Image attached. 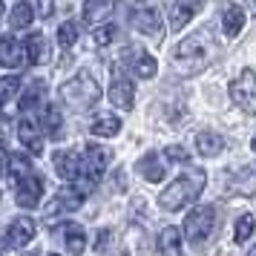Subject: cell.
I'll return each mask as SVG.
<instances>
[{
    "instance_id": "obj_34",
    "label": "cell",
    "mask_w": 256,
    "mask_h": 256,
    "mask_svg": "<svg viewBox=\"0 0 256 256\" xmlns=\"http://www.w3.org/2000/svg\"><path fill=\"white\" fill-rule=\"evenodd\" d=\"M164 156H167V158H173V162H187V150L184 147H167V152H164Z\"/></svg>"
},
{
    "instance_id": "obj_29",
    "label": "cell",
    "mask_w": 256,
    "mask_h": 256,
    "mask_svg": "<svg viewBox=\"0 0 256 256\" xmlns=\"http://www.w3.org/2000/svg\"><path fill=\"white\" fill-rule=\"evenodd\" d=\"M18 90H20V75H6L0 81V104L12 101L14 95H18Z\"/></svg>"
},
{
    "instance_id": "obj_5",
    "label": "cell",
    "mask_w": 256,
    "mask_h": 256,
    "mask_svg": "<svg viewBox=\"0 0 256 256\" xmlns=\"http://www.w3.org/2000/svg\"><path fill=\"white\" fill-rule=\"evenodd\" d=\"M216 228V208L213 204H204V208H196L193 213H187L184 219V236L190 242L202 244Z\"/></svg>"
},
{
    "instance_id": "obj_25",
    "label": "cell",
    "mask_w": 256,
    "mask_h": 256,
    "mask_svg": "<svg viewBox=\"0 0 256 256\" xmlns=\"http://www.w3.org/2000/svg\"><path fill=\"white\" fill-rule=\"evenodd\" d=\"M222 26H224V35H228V38L239 35V32H242V26H244L242 6H228V9H224V18H222Z\"/></svg>"
},
{
    "instance_id": "obj_1",
    "label": "cell",
    "mask_w": 256,
    "mask_h": 256,
    "mask_svg": "<svg viewBox=\"0 0 256 256\" xmlns=\"http://www.w3.org/2000/svg\"><path fill=\"white\" fill-rule=\"evenodd\" d=\"M204 182H208L204 170H198V167H187L184 173L178 176L173 184L158 196V208L167 210V213H176V210L187 208L190 202H196V196L202 193Z\"/></svg>"
},
{
    "instance_id": "obj_12",
    "label": "cell",
    "mask_w": 256,
    "mask_h": 256,
    "mask_svg": "<svg viewBox=\"0 0 256 256\" xmlns=\"http://www.w3.org/2000/svg\"><path fill=\"white\" fill-rule=\"evenodd\" d=\"M52 162H55V170H58L60 178H66V182H78V176H81V164H84V156H78L75 150H58Z\"/></svg>"
},
{
    "instance_id": "obj_2",
    "label": "cell",
    "mask_w": 256,
    "mask_h": 256,
    "mask_svg": "<svg viewBox=\"0 0 256 256\" xmlns=\"http://www.w3.org/2000/svg\"><path fill=\"white\" fill-rule=\"evenodd\" d=\"M210 38L204 32H198V35H190L187 40H182L173 52V64L176 70H182L184 75H196L208 66V58H210Z\"/></svg>"
},
{
    "instance_id": "obj_15",
    "label": "cell",
    "mask_w": 256,
    "mask_h": 256,
    "mask_svg": "<svg viewBox=\"0 0 256 256\" xmlns=\"http://www.w3.org/2000/svg\"><path fill=\"white\" fill-rule=\"evenodd\" d=\"M24 58H29V52L20 40H14V38H0V66H20Z\"/></svg>"
},
{
    "instance_id": "obj_40",
    "label": "cell",
    "mask_w": 256,
    "mask_h": 256,
    "mask_svg": "<svg viewBox=\"0 0 256 256\" xmlns=\"http://www.w3.org/2000/svg\"><path fill=\"white\" fill-rule=\"evenodd\" d=\"M250 256H256V248H254V250H250Z\"/></svg>"
},
{
    "instance_id": "obj_38",
    "label": "cell",
    "mask_w": 256,
    "mask_h": 256,
    "mask_svg": "<svg viewBox=\"0 0 256 256\" xmlns=\"http://www.w3.org/2000/svg\"><path fill=\"white\" fill-rule=\"evenodd\" d=\"M250 147H254V150H256V138H254V141H250Z\"/></svg>"
},
{
    "instance_id": "obj_36",
    "label": "cell",
    "mask_w": 256,
    "mask_h": 256,
    "mask_svg": "<svg viewBox=\"0 0 256 256\" xmlns=\"http://www.w3.org/2000/svg\"><path fill=\"white\" fill-rule=\"evenodd\" d=\"M6 173H9V152L0 147V178H3Z\"/></svg>"
},
{
    "instance_id": "obj_30",
    "label": "cell",
    "mask_w": 256,
    "mask_h": 256,
    "mask_svg": "<svg viewBox=\"0 0 256 256\" xmlns=\"http://www.w3.org/2000/svg\"><path fill=\"white\" fill-rule=\"evenodd\" d=\"M75 40H78V24H72V20L60 24V29H58V44H60V46L72 49V46H75Z\"/></svg>"
},
{
    "instance_id": "obj_28",
    "label": "cell",
    "mask_w": 256,
    "mask_h": 256,
    "mask_svg": "<svg viewBox=\"0 0 256 256\" xmlns=\"http://www.w3.org/2000/svg\"><path fill=\"white\" fill-rule=\"evenodd\" d=\"M44 92H46L44 81H35V84H32V86H29V90L24 92V98H20V110H32L35 104H40Z\"/></svg>"
},
{
    "instance_id": "obj_26",
    "label": "cell",
    "mask_w": 256,
    "mask_h": 256,
    "mask_svg": "<svg viewBox=\"0 0 256 256\" xmlns=\"http://www.w3.org/2000/svg\"><path fill=\"white\" fill-rule=\"evenodd\" d=\"M230 190L242 193V196H250L256 190V170H239V173L230 178Z\"/></svg>"
},
{
    "instance_id": "obj_27",
    "label": "cell",
    "mask_w": 256,
    "mask_h": 256,
    "mask_svg": "<svg viewBox=\"0 0 256 256\" xmlns=\"http://www.w3.org/2000/svg\"><path fill=\"white\" fill-rule=\"evenodd\" d=\"M254 230H256V219L248 213V216H242V219L236 222V230H233V239L239 244H244L250 236H254Z\"/></svg>"
},
{
    "instance_id": "obj_16",
    "label": "cell",
    "mask_w": 256,
    "mask_h": 256,
    "mask_svg": "<svg viewBox=\"0 0 256 256\" xmlns=\"http://www.w3.org/2000/svg\"><path fill=\"white\" fill-rule=\"evenodd\" d=\"M138 173L147 178V182H152V184H158L164 176H167V162H164L158 152H147L144 158H138Z\"/></svg>"
},
{
    "instance_id": "obj_22",
    "label": "cell",
    "mask_w": 256,
    "mask_h": 256,
    "mask_svg": "<svg viewBox=\"0 0 256 256\" xmlns=\"http://www.w3.org/2000/svg\"><path fill=\"white\" fill-rule=\"evenodd\" d=\"M158 250L162 256H182V230L178 228H164L158 236Z\"/></svg>"
},
{
    "instance_id": "obj_37",
    "label": "cell",
    "mask_w": 256,
    "mask_h": 256,
    "mask_svg": "<svg viewBox=\"0 0 256 256\" xmlns=\"http://www.w3.org/2000/svg\"><path fill=\"white\" fill-rule=\"evenodd\" d=\"M106 239H110V230H101V233H98V239H95V250H104Z\"/></svg>"
},
{
    "instance_id": "obj_8",
    "label": "cell",
    "mask_w": 256,
    "mask_h": 256,
    "mask_svg": "<svg viewBox=\"0 0 256 256\" xmlns=\"http://www.w3.org/2000/svg\"><path fill=\"white\" fill-rule=\"evenodd\" d=\"M110 101L118 110H132L136 106V84L130 75H124L121 70L112 72V81H110Z\"/></svg>"
},
{
    "instance_id": "obj_4",
    "label": "cell",
    "mask_w": 256,
    "mask_h": 256,
    "mask_svg": "<svg viewBox=\"0 0 256 256\" xmlns=\"http://www.w3.org/2000/svg\"><path fill=\"white\" fill-rule=\"evenodd\" d=\"M112 158V152L101 147V144H86V150H84V164H81V176H78V182H81V190L84 193H90L98 182H101V176H104L106 164Z\"/></svg>"
},
{
    "instance_id": "obj_35",
    "label": "cell",
    "mask_w": 256,
    "mask_h": 256,
    "mask_svg": "<svg viewBox=\"0 0 256 256\" xmlns=\"http://www.w3.org/2000/svg\"><path fill=\"white\" fill-rule=\"evenodd\" d=\"M35 6H38V14L40 18H49L52 14V0H38Z\"/></svg>"
},
{
    "instance_id": "obj_41",
    "label": "cell",
    "mask_w": 256,
    "mask_h": 256,
    "mask_svg": "<svg viewBox=\"0 0 256 256\" xmlns=\"http://www.w3.org/2000/svg\"><path fill=\"white\" fill-rule=\"evenodd\" d=\"M118 256H127V254H118Z\"/></svg>"
},
{
    "instance_id": "obj_42",
    "label": "cell",
    "mask_w": 256,
    "mask_h": 256,
    "mask_svg": "<svg viewBox=\"0 0 256 256\" xmlns=\"http://www.w3.org/2000/svg\"><path fill=\"white\" fill-rule=\"evenodd\" d=\"M49 256H55V254H49Z\"/></svg>"
},
{
    "instance_id": "obj_32",
    "label": "cell",
    "mask_w": 256,
    "mask_h": 256,
    "mask_svg": "<svg viewBox=\"0 0 256 256\" xmlns=\"http://www.w3.org/2000/svg\"><path fill=\"white\" fill-rule=\"evenodd\" d=\"M44 130H46L49 136H58L60 132V112L55 106H46L44 110Z\"/></svg>"
},
{
    "instance_id": "obj_10",
    "label": "cell",
    "mask_w": 256,
    "mask_h": 256,
    "mask_svg": "<svg viewBox=\"0 0 256 256\" xmlns=\"http://www.w3.org/2000/svg\"><path fill=\"white\" fill-rule=\"evenodd\" d=\"M14 198H18V204L20 208H35L38 202H40V196H44V178L35 173H26L18 178V184H14Z\"/></svg>"
},
{
    "instance_id": "obj_39",
    "label": "cell",
    "mask_w": 256,
    "mask_h": 256,
    "mask_svg": "<svg viewBox=\"0 0 256 256\" xmlns=\"http://www.w3.org/2000/svg\"><path fill=\"white\" fill-rule=\"evenodd\" d=\"M0 14H3V0H0Z\"/></svg>"
},
{
    "instance_id": "obj_9",
    "label": "cell",
    "mask_w": 256,
    "mask_h": 256,
    "mask_svg": "<svg viewBox=\"0 0 256 256\" xmlns=\"http://www.w3.org/2000/svg\"><path fill=\"white\" fill-rule=\"evenodd\" d=\"M84 198H86V193H84L81 187H60L58 193H55V198L46 204V216L72 213V210H78L84 204Z\"/></svg>"
},
{
    "instance_id": "obj_18",
    "label": "cell",
    "mask_w": 256,
    "mask_h": 256,
    "mask_svg": "<svg viewBox=\"0 0 256 256\" xmlns=\"http://www.w3.org/2000/svg\"><path fill=\"white\" fill-rule=\"evenodd\" d=\"M118 3L121 0H86L84 3V20L86 24H101V20H106L110 14L116 12Z\"/></svg>"
},
{
    "instance_id": "obj_11",
    "label": "cell",
    "mask_w": 256,
    "mask_h": 256,
    "mask_svg": "<svg viewBox=\"0 0 256 256\" xmlns=\"http://www.w3.org/2000/svg\"><path fill=\"white\" fill-rule=\"evenodd\" d=\"M32 236H35V222L29 219V216H20V219H14L12 224H9V230H6V248L20 250L24 244L32 242Z\"/></svg>"
},
{
    "instance_id": "obj_33",
    "label": "cell",
    "mask_w": 256,
    "mask_h": 256,
    "mask_svg": "<svg viewBox=\"0 0 256 256\" xmlns=\"http://www.w3.org/2000/svg\"><path fill=\"white\" fill-rule=\"evenodd\" d=\"M112 38H116V26L106 24V26H101V29H95V32H92V44H95V46H106Z\"/></svg>"
},
{
    "instance_id": "obj_3",
    "label": "cell",
    "mask_w": 256,
    "mask_h": 256,
    "mask_svg": "<svg viewBox=\"0 0 256 256\" xmlns=\"http://www.w3.org/2000/svg\"><path fill=\"white\" fill-rule=\"evenodd\" d=\"M60 98H64V104H70L72 110H90V106L98 104L101 86L95 84V78H90L86 72H81V75H75L72 81H66L60 86Z\"/></svg>"
},
{
    "instance_id": "obj_21",
    "label": "cell",
    "mask_w": 256,
    "mask_h": 256,
    "mask_svg": "<svg viewBox=\"0 0 256 256\" xmlns=\"http://www.w3.org/2000/svg\"><path fill=\"white\" fill-rule=\"evenodd\" d=\"M90 132L98 136V138H112L121 132V118L116 116H95L92 124H90Z\"/></svg>"
},
{
    "instance_id": "obj_14",
    "label": "cell",
    "mask_w": 256,
    "mask_h": 256,
    "mask_svg": "<svg viewBox=\"0 0 256 256\" xmlns=\"http://www.w3.org/2000/svg\"><path fill=\"white\" fill-rule=\"evenodd\" d=\"M124 64H127L138 78H152V75L158 72L156 58H150L144 49H124Z\"/></svg>"
},
{
    "instance_id": "obj_17",
    "label": "cell",
    "mask_w": 256,
    "mask_h": 256,
    "mask_svg": "<svg viewBox=\"0 0 256 256\" xmlns=\"http://www.w3.org/2000/svg\"><path fill=\"white\" fill-rule=\"evenodd\" d=\"M202 3H204V0H176L173 14H170V26L182 32V29H184V26L193 20V14L202 9Z\"/></svg>"
},
{
    "instance_id": "obj_6",
    "label": "cell",
    "mask_w": 256,
    "mask_h": 256,
    "mask_svg": "<svg viewBox=\"0 0 256 256\" xmlns=\"http://www.w3.org/2000/svg\"><path fill=\"white\" fill-rule=\"evenodd\" d=\"M130 20H132V26L138 29L141 35L152 38V40H162L164 24H162L158 9H152V6H147V3H138V6L132 9V14H130Z\"/></svg>"
},
{
    "instance_id": "obj_13",
    "label": "cell",
    "mask_w": 256,
    "mask_h": 256,
    "mask_svg": "<svg viewBox=\"0 0 256 256\" xmlns=\"http://www.w3.org/2000/svg\"><path fill=\"white\" fill-rule=\"evenodd\" d=\"M18 136H20V144L29 147V152H44V124H38L35 118H20Z\"/></svg>"
},
{
    "instance_id": "obj_23",
    "label": "cell",
    "mask_w": 256,
    "mask_h": 256,
    "mask_svg": "<svg viewBox=\"0 0 256 256\" xmlns=\"http://www.w3.org/2000/svg\"><path fill=\"white\" fill-rule=\"evenodd\" d=\"M196 144H198V152L204 156V158H216L222 150H224V138H222L219 132H198L196 136Z\"/></svg>"
},
{
    "instance_id": "obj_19",
    "label": "cell",
    "mask_w": 256,
    "mask_h": 256,
    "mask_svg": "<svg viewBox=\"0 0 256 256\" xmlns=\"http://www.w3.org/2000/svg\"><path fill=\"white\" fill-rule=\"evenodd\" d=\"M64 244L72 256H81L86 250V233H84L81 224H75V222L64 224Z\"/></svg>"
},
{
    "instance_id": "obj_7",
    "label": "cell",
    "mask_w": 256,
    "mask_h": 256,
    "mask_svg": "<svg viewBox=\"0 0 256 256\" xmlns=\"http://www.w3.org/2000/svg\"><path fill=\"white\" fill-rule=\"evenodd\" d=\"M230 98L242 106V110H248V112L256 116V72L244 70L239 78H233L230 81Z\"/></svg>"
},
{
    "instance_id": "obj_20",
    "label": "cell",
    "mask_w": 256,
    "mask_h": 256,
    "mask_svg": "<svg viewBox=\"0 0 256 256\" xmlns=\"http://www.w3.org/2000/svg\"><path fill=\"white\" fill-rule=\"evenodd\" d=\"M26 52H29V64H32V66L46 64L49 60V40H46V35L35 32V35L26 40Z\"/></svg>"
},
{
    "instance_id": "obj_24",
    "label": "cell",
    "mask_w": 256,
    "mask_h": 256,
    "mask_svg": "<svg viewBox=\"0 0 256 256\" xmlns=\"http://www.w3.org/2000/svg\"><path fill=\"white\" fill-rule=\"evenodd\" d=\"M32 18H35V9H32V3H14L12 6V14H9V26L12 29H29L32 26Z\"/></svg>"
},
{
    "instance_id": "obj_31",
    "label": "cell",
    "mask_w": 256,
    "mask_h": 256,
    "mask_svg": "<svg viewBox=\"0 0 256 256\" xmlns=\"http://www.w3.org/2000/svg\"><path fill=\"white\" fill-rule=\"evenodd\" d=\"M9 173L12 176H26V173H32V164H29V158L26 156H20V152H14V156H9Z\"/></svg>"
}]
</instances>
